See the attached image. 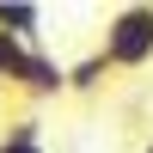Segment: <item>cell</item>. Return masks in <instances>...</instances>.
Returning <instances> with one entry per match:
<instances>
[{
  "mask_svg": "<svg viewBox=\"0 0 153 153\" xmlns=\"http://www.w3.org/2000/svg\"><path fill=\"white\" fill-rule=\"evenodd\" d=\"M104 61L117 74H141L147 61H153V6H123V12H110L104 19Z\"/></svg>",
  "mask_w": 153,
  "mask_h": 153,
  "instance_id": "cell-1",
  "label": "cell"
},
{
  "mask_svg": "<svg viewBox=\"0 0 153 153\" xmlns=\"http://www.w3.org/2000/svg\"><path fill=\"white\" fill-rule=\"evenodd\" d=\"M110 74H117V68L104 61V49H92L86 61H74V68H68V92H74V98H98V92L110 86Z\"/></svg>",
  "mask_w": 153,
  "mask_h": 153,
  "instance_id": "cell-4",
  "label": "cell"
},
{
  "mask_svg": "<svg viewBox=\"0 0 153 153\" xmlns=\"http://www.w3.org/2000/svg\"><path fill=\"white\" fill-rule=\"evenodd\" d=\"M19 61H25V43L0 37V92H12V80H19Z\"/></svg>",
  "mask_w": 153,
  "mask_h": 153,
  "instance_id": "cell-6",
  "label": "cell"
},
{
  "mask_svg": "<svg viewBox=\"0 0 153 153\" xmlns=\"http://www.w3.org/2000/svg\"><path fill=\"white\" fill-rule=\"evenodd\" d=\"M141 153H153V141H147V147H141Z\"/></svg>",
  "mask_w": 153,
  "mask_h": 153,
  "instance_id": "cell-7",
  "label": "cell"
},
{
  "mask_svg": "<svg viewBox=\"0 0 153 153\" xmlns=\"http://www.w3.org/2000/svg\"><path fill=\"white\" fill-rule=\"evenodd\" d=\"M0 153H49V147H43V117H37V110L6 117V129H0Z\"/></svg>",
  "mask_w": 153,
  "mask_h": 153,
  "instance_id": "cell-3",
  "label": "cell"
},
{
  "mask_svg": "<svg viewBox=\"0 0 153 153\" xmlns=\"http://www.w3.org/2000/svg\"><path fill=\"white\" fill-rule=\"evenodd\" d=\"M37 25H43V12H37V6H19V0H0V37H12V43L37 49Z\"/></svg>",
  "mask_w": 153,
  "mask_h": 153,
  "instance_id": "cell-5",
  "label": "cell"
},
{
  "mask_svg": "<svg viewBox=\"0 0 153 153\" xmlns=\"http://www.w3.org/2000/svg\"><path fill=\"white\" fill-rule=\"evenodd\" d=\"M12 92H19L25 104H55V98H68V68H61L49 49H25Z\"/></svg>",
  "mask_w": 153,
  "mask_h": 153,
  "instance_id": "cell-2",
  "label": "cell"
}]
</instances>
